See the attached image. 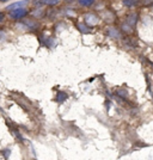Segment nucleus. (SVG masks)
<instances>
[{"instance_id":"6e6552de","label":"nucleus","mask_w":153,"mask_h":160,"mask_svg":"<svg viewBox=\"0 0 153 160\" xmlns=\"http://www.w3.org/2000/svg\"><path fill=\"white\" fill-rule=\"evenodd\" d=\"M79 1V4L81 6H85V7H89L93 5V2H94V0H78Z\"/></svg>"},{"instance_id":"f03ea898","label":"nucleus","mask_w":153,"mask_h":160,"mask_svg":"<svg viewBox=\"0 0 153 160\" xmlns=\"http://www.w3.org/2000/svg\"><path fill=\"white\" fill-rule=\"evenodd\" d=\"M27 4H28V0H20V1H16V2H13V4L8 5V6L6 7V10H8V11H12V10H14V8L24 7Z\"/></svg>"},{"instance_id":"423d86ee","label":"nucleus","mask_w":153,"mask_h":160,"mask_svg":"<svg viewBox=\"0 0 153 160\" xmlns=\"http://www.w3.org/2000/svg\"><path fill=\"white\" fill-rule=\"evenodd\" d=\"M60 0H40L41 4H44V5H50V6H54V5H58Z\"/></svg>"},{"instance_id":"f257e3e1","label":"nucleus","mask_w":153,"mask_h":160,"mask_svg":"<svg viewBox=\"0 0 153 160\" xmlns=\"http://www.w3.org/2000/svg\"><path fill=\"white\" fill-rule=\"evenodd\" d=\"M28 14V11L24 7H19V8H14L10 12V16L13 18V19H22L24 18Z\"/></svg>"},{"instance_id":"f8f14e48","label":"nucleus","mask_w":153,"mask_h":160,"mask_svg":"<svg viewBox=\"0 0 153 160\" xmlns=\"http://www.w3.org/2000/svg\"><path fill=\"white\" fill-rule=\"evenodd\" d=\"M0 1H3V2H5V1H8V0H0Z\"/></svg>"},{"instance_id":"20e7f679","label":"nucleus","mask_w":153,"mask_h":160,"mask_svg":"<svg viewBox=\"0 0 153 160\" xmlns=\"http://www.w3.org/2000/svg\"><path fill=\"white\" fill-rule=\"evenodd\" d=\"M108 35H109L110 37H114V38H120V32H119V30L115 29V28L108 29Z\"/></svg>"},{"instance_id":"0eeeda50","label":"nucleus","mask_w":153,"mask_h":160,"mask_svg":"<svg viewBox=\"0 0 153 160\" xmlns=\"http://www.w3.org/2000/svg\"><path fill=\"white\" fill-rule=\"evenodd\" d=\"M122 1H123V5H126L128 7H133L138 4L139 0H122Z\"/></svg>"},{"instance_id":"9d476101","label":"nucleus","mask_w":153,"mask_h":160,"mask_svg":"<svg viewBox=\"0 0 153 160\" xmlns=\"http://www.w3.org/2000/svg\"><path fill=\"white\" fill-rule=\"evenodd\" d=\"M78 29H79L81 32H84V33H86L90 31V28L86 27L85 24H78Z\"/></svg>"},{"instance_id":"7ed1b4c3","label":"nucleus","mask_w":153,"mask_h":160,"mask_svg":"<svg viewBox=\"0 0 153 160\" xmlns=\"http://www.w3.org/2000/svg\"><path fill=\"white\" fill-rule=\"evenodd\" d=\"M85 20L87 22V24H91V25H96L97 23H98V17H96L94 14H86V17H85Z\"/></svg>"},{"instance_id":"9b49d317","label":"nucleus","mask_w":153,"mask_h":160,"mask_svg":"<svg viewBox=\"0 0 153 160\" xmlns=\"http://www.w3.org/2000/svg\"><path fill=\"white\" fill-rule=\"evenodd\" d=\"M4 18H5V14L3 13V12H0V23L4 20Z\"/></svg>"},{"instance_id":"39448f33","label":"nucleus","mask_w":153,"mask_h":160,"mask_svg":"<svg viewBox=\"0 0 153 160\" xmlns=\"http://www.w3.org/2000/svg\"><path fill=\"white\" fill-rule=\"evenodd\" d=\"M130 27H134L135 25V23H136V14H132V16H129L128 18H127V22Z\"/></svg>"},{"instance_id":"1a4fd4ad","label":"nucleus","mask_w":153,"mask_h":160,"mask_svg":"<svg viewBox=\"0 0 153 160\" xmlns=\"http://www.w3.org/2000/svg\"><path fill=\"white\" fill-rule=\"evenodd\" d=\"M67 99V94L65 93V92H59L58 93V98H56V100L59 102V103H62V102H65V100Z\"/></svg>"}]
</instances>
